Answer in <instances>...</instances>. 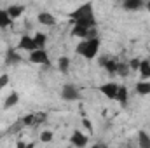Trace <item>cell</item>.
Here are the masks:
<instances>
[{
	"mask_svg": "<svg viewBox=\"0 0 150 148\" xmlns=\"http://www.w3.org/2000/svg\"><path fill=\"white\" fill-rule=\"evenodd\" d=\"M77 54L84 56L86 59H93L96 58L98 51H100V38H91V40H84L77 45Z\"/></svg>",
	"mask_w": 150,
	"mask_h": 148,
	"instance_id": "6da1fadb",
	"label": "cell"
},
{
	"mask_svg": "<svg viewBox=\"0 0 150 148\" xmlns=\"http://www.w3.org/2000/svg\"><path fill=\"white\" fill-rule=\"evenodd\" d=\"M21 120H23L25 127H37V125L44 124L47 120V113H44V111H32V113L21 117Z\"/></svg>",
	"mask_w": 150,
	"mask_h": 148,
	"instance_id": "7a4b0ae2",
	"label": "cell"
},
{
	"mask_svg": "<svg viewBox=\"0 0 150 148\" xmlns=\"http://www.w3.org/2000/svg\"><path fill=\"white\" fill-rule=\"evenodd\" d=\"M32 63H37V65H44L45 68H49L51 66V63H49V56H47V52L44 51V49H37V51H33V52H30V58H28Z\"/></svg>",
	"mask_w": 150,
	"mask_h": 148,
	"instance_id": "3957f363",
	"label": "cell"
},
{
	"mask_svg": "<svg viewBox=\"0 0 150 148\" xmlns=\"http://www.w3.org/2000/svg\"><path fill=\"white\" fill-rule=\"evenodd\" d=\"M61 98H63L65 101H77V99L80 98V92H79V89H75V85L65 84V85L61 87Z\"/></svg>",
	"mask_w": 150,
	"mask_h": 148,
	"instance_id": "277c9868",
	"label": "cell"
},
{
	"mask_svg": "<svg viewBox=\"0 0 150 148\" xmlns=\"http://www.w3.org/2000/svg\"><path fill=\"white\" fill-rule=\"evenodd\" d=\"M87 14H93V4H91V2L82 4L80 7H77L75 11H72V12H70V19H72V21H77V19H80V18H84V16H87Z\"/></svg>",
	"mask_w": 150,
	"mask_h": 148,
	"instance_id": "5b68a950",
	"label": "cell"
},
{
	"mask_svg": "<svg viewBox=\"0 0 150 148\" xmlns=\"http://www.w3.org/2000/svg\"><path fill=\"white\" fill-rule=\"evenodd\" d=\"M100 65H101L108 73H117L119 59H117L115 56H103V58H100Z\"/></svg>",
	"mask_w": 150,
	"mask_h": 148,
	"instance_id": "8992f818",
	"label": "cell"
},
{
	"mask_svg": "<svg viewBox=\"0 0 150 148\" xmlns=\"http://www.w3.org/2000/svg\"><path fill=\"white\" fill-rule=\"evenodd\" d=\"M100 91L108 98V99H115L117 98V92H119V85L115 82H108V84H103L100 87Z\"/></svg>",
	"mask_w": 150,
	"mask_h": 148,
	"instance_id": "52a82bcc",
	"label": "cell"
},
{
	"mask_svg": "<svg viewBox=\"0 0 150 148\" xmlns=\"http://www.w3.org/2000/svg\"><path fill=\"white\" fill-rule=\"evenodd\" d=\"M19 49H23V51H28V52H33V51H37V44H35V40L33 37H28V35H23V37L19 38Z\"/></svg>",
	"mask_w": 150,
	"mask_h": 148,
	"instance_id": "ba28073f",
	"label": "cell"
},
{
	"mask_svg": "<svg viewBox=\"0 0 150 148\" xmlns=\"http://www.w3.org/2000/svg\"><path fill=\"white\" fill-rule=\"evenodd\" d=\"M75 26H82V28H86V30L96 28V18H94V14H87V16L77 19V21H75Z\"/></svg>",
	"mask_w": 150,
	"mask_h": 148,
	"instance_id": "9c48e42d",
	"label": "cell"
},
{
	"mask_svg": "<svg viewBox=\"0 0 150 148\" xmlns=\"http://www.w3.org/2000/svg\"><path fill=\"white\" fill-rule=\"evenodd\" d=\"M70 141H72V145H75L77 148H84L87 145V141H89V138L86 136V134H82V132H79V131H75L74 134L70 136Z\"/></svg>",
	"mask_w": 150,
	"mask_h": 148,
	"instance_id": "30bf717a",
	"label": "cell"
},
{
	"mask_svg": "<svg viewBox=\"0 0 150 148\" xmlns=\"http://www.w3.org/2000/svg\"><path fill=\"white\" fill-rule=\"evenodd\" d=\"M37 19H38V23L44 25V26H54V25H56V18H54L51 12H45V11L38 12Z\"/></svg>",
	"mask_w": 150,
	"mask_h": 148,
	"instance_id": "8fae6325",
	"label": "cell"
},
{
	"mask_svg": "<svg viewBox=\"0 0 150 148\" xmlns=\"http://www.w3.org/2000/svg\"><path fill=\"white\" fill-rule=\"evenodd\" d=\"M7 14H9V18H11V21L12 19H18L23 12H25V5H19V4H14V5H9L7 9Z\"/></svg>",
	"mask_w": 150,
	"mask_h": 148,
	"instance_id": "7c38bea8",
	"label": "cell"
},
{
	"mask_svg": "<svg viewBox=\"0 0 150 148\" xmlns=\"http://www.w3.org/2000/svg\"><path fill=\"white\" fill-rule=\"evenodd\" d=\"M122 7L126 11H140V9L145 7V2H142V0H124Z\"/></svg>",
	"mask_w": 150,
	"mask_h": 148,
	"instance_id": "4fadbf2b",
	"label": "cell"
},
{
	"mask_svg": "<svg viewBox=\"0 0 150 148\" xmlns=\"http://www.w3.org/2000/svg\"><path fill=\"white\" fill-rule=\"evenodd\" d=\"M18 63H21V56L14 49H9L5 56V65H18Z\"/></svg>",
	"mask_w": 150,
	"mask_h": 148,
	"instance_id": "5bb4252c",
	"label": "cell"
},
{
	"mask_svg": "<svg viewBox=\"0 0 150 148\" xmlns=\"http://www.w3.org/2000/svg\"><path fill=\"white\" fill-rule=\"evenodd\" d=\"M127 98H129V92H127V87H124V85H119V92H117V101L122 105V106H126L127 105Z\"/></svg>",
	"mask_w": 150,
	"mask_h": 148,
	"instance_id": "9a60e30c",
	"label": "cell"
},
{
	"mask_svg": "<svg viewBox=\"0 0 150 148\" xmlns=\"http://www.w3.org/2000/svg\"><path fill=\"white\" fill-rule=\"evenodd\" d=\"M18 101H19V94H18V92H11V94L5 98V101H4V108H5V110H9V108L16 106V105H18Z\"/></svg>",
	"mask_w": 150,
	"mask_h": 148,
	"instance_id": "2e32d148",
	"label": "cell"
},
{
	"mask_svg": "<svg viewBox=\"0 0 150 148\" xmlns=\"http://www.w3.org/2000/svg\"><path fill=\"white\" fill-rule=\"evenodd\" d=\"M140 75H142V80H149L150 78V61L147 59H142V63H140Z\"/></svg>",
	"mask_w": 150,
	"mask_h": 148,
	"instance_id": "e0dca14e",
	"label": "cell"
},
{
	"mask_svg": "<svg viewBox=\"0 0 150 148\" xmlns=\"http://www.w3.org/2000/svg\"><path fill=\"white\" fill-rule=\"evenodd\" d=\"M136 92H138L140 96L150 94V82L149 80H140V82L136 84Z\"/></svg>",
	"mask_w": 150,
	"mask_h": 148,
	"instance_id": "ac0fdd59",
	"label": "cell"
},
{
	"mask_svg": "<svg viewBox=\"0 0 150 148\" xmlns=\"http://www.w3.org/2000/svg\"><path fill=\"white\" fill-rule=\"evenodd\" d=\"M138 147L140 148H150V136L145 131L138 132Z\"/></svg>",
	"mask_w": 150,
	"mask_h": 148,
	"instance_id": "d6986e66",
	"label": "cell"
},
{
	"mask_svg": "<svg viewBox=\"0 0 150 148\" xmlns=\"http://www.w3.org/2000/svg\"><path fill=\"white\" fill-rule=\"evenodd\" d=\"M58 68H59L61 73H68V68H70V58L61 56V58L58 59Z\"/></svg>",
	"mask_w": 150,
	"mask_h": 148,
	"instance_id": "ffe728a7",
	"label": "cell"
},
{
	"mask_svg": "<svg viewBox=\"0 0 150 148\" xmlns=\"http://www.w3.org/2000/svg\"><path fill=\"white\" fill-rule=\"evenodd\" d=\"M11 25V18L5 9H0V28H7Z\"/></svg>",
	"mask_w": 150,
	"mask_h": 148,
	"instance_id": "44dd1931",
	"label": "cell"
},
{
	"mask_svg": "<svg viewBox=\"0 0 150 148\" xmlns=\"http://www.w3.org/2000/svg\"><path fill=\"white\" fill-rule=\"evenodd\" d=\"M33 40H35V44H37L38 49H44V45H45V42H47V35L45 33H35L33 35Z\"/></svg>",
	"mask_w": 150,
	"mask_h": 148,
	"instance_id": "7402d4cb",
	"label": "cell"
},
{
	"mask_svg": "<svg viewBox=\"0 0 150 148\" xmlns=\"http://www.w3.org/2000/svg\"><path fill=\"white\" fill-rule=\"evenodd\" d=\"M72 37H79V38H87V30L82 28V26H74L72 28Z\"/></svg>",
	"mask_w": 150,
	"mask_h": 148,
	"instance_id": "603a6c76",
	"label": "cell"
},
{
	"mask_svg": "<svg viewBox=\"0 0 150 148\" xmlns=\"http://www.w3.org/2000/svg\"><path fill=\"white\" fill-rule=\"evenodd\" d=\"M129 72H131V70H129V65L119 61V65H117V75H120V77H127Z\"/></svg>",
	"mask_w": 150,
	"mask_h": 148,
	"instance_id": "cb8c5ba5",
	"label": "cell"
},
{
	"mask_svg": "<svg viewBox=\"0 0 150 148\" xmlns=\"http://www.w3.org/2000/svg\"><path fill=\"white\" fill-rule=\"evenodd\" d=\"M23 127H25V125H23V120L19 118V120H16V122L12 124V127H9V131H7V132H9V134H16V132H18V131H21Z\"/></svg>",
	"mask_w": 150,
	"mask_h": 148,
	"instance_id": "d4e9b609",
	"label": "cell"
},
{
	"mask_svg": "<svg viewBox=\"0 0 150 148\" xmlns=\"http://www.w3.org/2000/svg\"><path fill=\"white\" fill-rule=\"evenodd\" d=\"M140 63H142V59H138V58H134V59H131L127 65H129V70L131 72H138L140 70Z\"/></svg>",
	"mask_w": 150,
	"mask_h": 148,
	"instance_id": "484cf974",
	"label": "cell"
},
{
	"mask_svg": "<svg viewBox=\"0 0 150 148\" xmlns=\"http://www.w3.org/2000/svg\"><path fill=\"white\" fill-rule=\"evenodd\" d=\"M52 138H54V134H52L51 131H44V132L40 134V141H42V143H49V141H52Z\"/></svg>",
	"mask_w": 150,
	"mask_h": 148,
	"instance_id": "4316f807",
	"label": "cell"
},
{
	"mask_svg": "<svg viewBox=\"0 0 150 148\" xmlns=\"http://www.w3.org/2000/svg\"><path fill=\"white\" fill-rule=\"evenodd\" d=\"M7 84H9V75H7V73H2V75H0V91H2Z\"/></svg>",
	"mask_w": 150,
	"mask_h": 148,
	"instance_id": "83f0119b",
	"label": "cell"
},
{
	"mask_svg": "<svg viewBox=\"0 0 150 148\" xmlns=\"http://www.w3.org/2000/svg\"><path fill=\"white\" fill-rule=\"evenodd\" d=\"M91 38H98V30L96 28H89L87 30V38L86 40H91Z\"/></svg>",
	"mask_w": 150,
	"mask_h": 148,
	"instance_id": "f1b7e54d",
	"label": "cell"
},
{
	"mask_svg": "<svg viewBox=\"0 0 150 148\" xmlns=\"http://www.w3.org/2000/svg\"><path fill=\"white\" fill-rule=\"evenodd\" d=\"M82 124H84V127H86V129H89V132L93 131V124H91V120H87V118H82Z\"/></svg>",
	"mask_w": 150,
	"mask_h": 148,
	"instance_id": "f546056e",
	"label": "cell"
},
{
	"mask_svg": "<svg viewBox=\"0 0 150 148\" xmlns=\"http://www.w3.org/2000/svg\"><path fill=\"white\" fill-rule=\"evenodd\" d=\"M91 148H108V147H107L105 143H96V145H93Z\"/></svg>",
	"mask_w": 150,
	"mask_h": 148,
	"instance_id": "4dcf8cb0",
	"label": "cell"
},
{
	"mask_svg": "<svg viewBox=\"0 0 150 148\" xmlns=\"http://www.w3.org/2000/svg\"><path fill=\"white\" fill-rule=\"evenodd\" d=\"M16 148H26V143H25V141H18Z\"/></svg>",
	"mask_w": 150,
	"mask_h": 148,
	"instance_id": "1f68e13d",
	"label": "cell"
},
{
	"mask_svg": "<svg viewBox=\"0 0 150 148\" xmlns=\"http://www.w3.org/2000/svg\"><path fill=\"white\" fill-rule=\"evenodd\" d=\"M145 7H147V11H149V12H150V0H149V2H147V4H145Z\"/></svg>",
	"mask_w": 150,
	"mask_h": 148,
	"instance_id": "d6a6232c",
	"label": "cell"
},
{
	"mask_svg": "<svg viewBox=\"0 0 150 148\" xmlns=\"http://www.w3.org/2000/svg\"><path fill=\"white\" fill-rule=\"evenodd\" d=\"M26 148H35V145H33V143H30V145H26Z\"/></svg>",
	"mask_w": 150,
	"mask_h": 148,
	"instance_id": "836d02e7",
	"label": "cell"
},
{
	"mask_svg": "<svg viewBox=\"0 0 150 148\" xmlns=\"http://www.w3.org/2000/svg\"><path fill=\"white\" fill-rule=\"evenodd\" d=\"M127 148H131V147H127Z\"/></svg>",
	"mask_w": 150,
	"mask_h": 148,
	"instance_id": "e575fe53",
	"label": "cell"
}]
</instances>
